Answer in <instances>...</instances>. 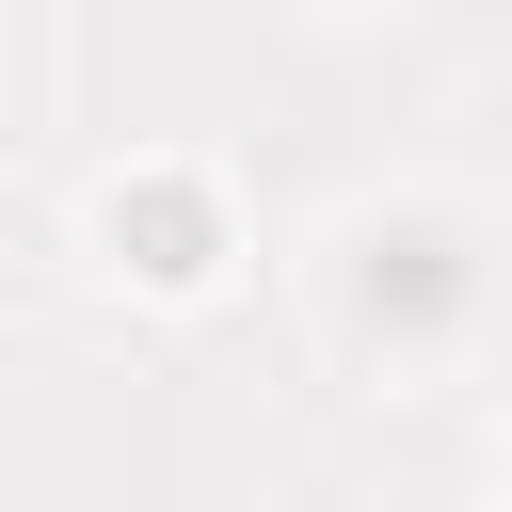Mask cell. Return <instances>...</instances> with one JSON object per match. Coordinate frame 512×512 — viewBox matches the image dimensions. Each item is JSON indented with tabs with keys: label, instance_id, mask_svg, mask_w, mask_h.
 I'll use <instances>...</instances> for the list:
<instances>
[{
	"label": "cell",
	"instance_id": "6da1fadb",
	"mask_svg": "<svg viewBox=\"0 0 512 512\" xmlns=\"http://www.w3.org/2000/svg\"><path fill=\"white\" fill-rule=\"evenodd\" d=\"M112 256L128 272H160V288H192L208 256H224V208H208V176H176V160H144V176H112Z\"/></svg>",
	"mask_w": 512,
	"mask_h": 512
},
{
	"label": "cell",
	"instance_id": "7a4b0ae2",
	"mask_svg": "<svg viewBox=\"0 0 512 512\" xmlns=\"http://www.w3.org/2000/svg\"><path fill=\"white\" fill-rule=\"evenodd\" d=\"M368 304H448V240H432V224L368 240Z\"/></svg>",
	"mask_w": 512,
	"mask_h": 512
}]
</instances>
